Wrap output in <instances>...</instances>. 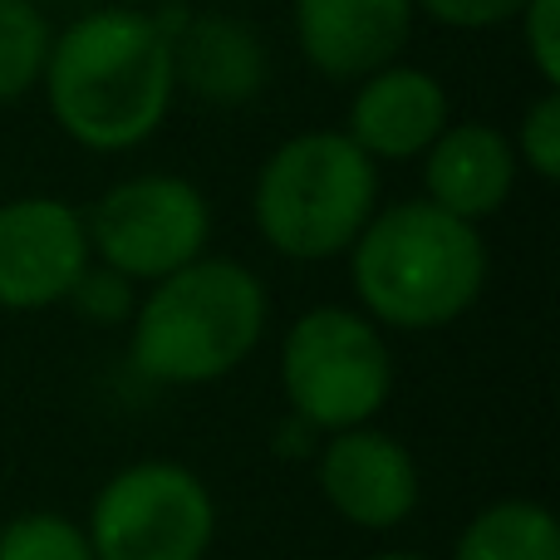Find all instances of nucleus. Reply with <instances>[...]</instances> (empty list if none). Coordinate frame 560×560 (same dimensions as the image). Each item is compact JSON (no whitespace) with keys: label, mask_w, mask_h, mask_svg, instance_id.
<instances>
[{"label":"nucleus","mask_w":560,"mask_h":560,"mask_svg":"<svg viewBox=\"0 0 560 560\" xmlns=\"http://www.w3.org/2000/svg\"><path fill=\"white\" fill-rule=\"evenodd\" d=\"M453 560H560V526L541 502H497L467 522Z\"/></svg>","instance_id":"14"},{"label":"nucleus","mask_w":560,"mask_h":560,"mask_svg":"<svg viewBox=\"0 0 560 560\" xmlns=\"http://www.w3.org/2000/svg\"><path fill=\"white\" fill-rule=\"evenodd\" d=\"M516 163L522 173H532L536 183H556L560 177V89H541L532 104L522 108L512 133Z\"/></svg>","instance_id":"17"},{"label":"nucleus","mask_w":560,"mask_h":560,"mask_svg":"<svg viewBox=\"0 0 560 560\" xmlns=\"http://www.w3.org/2000/svg\"><path fill=\"white\" fill-rule=\"evenodd\" d=\"M0 560H94V546L69 516L25 512L0 526Z\"/></svg>","instance_id":"16"},{"label":"nucleus","mask_w":560,"mask_h":560,"mask_svg":"<svg viewBox=\"0 0 560 560\" xmlns=\"http://www.w3.org/2000/svg\"><path fill=\"white\" fill-rule=\"evenodd\" d=\"M271 325L266 280L236 256H197L148 285L128 319V349L143 378L173 388L217 384L256 354Z\"/></svg>","instance_id":"3"},{"label":"nucleus","mask_w":560,"mask_h":560,"mask_svg":"<svg viewBox=\"0 0 560 560\" xmlns=\"http://www.w3.org/2000/svg\"><path fill=\"white\" fill-rule=\"evenodd\" d=\"M89 261L84 207L49 192L0 202V310L35 315L65 305Z\"/></svg>","instance_id":"8"},{"label":"nucleus","mask_w":560,"mask_h":560,"mask_svg":"<svg viewBox=\"0 0 560 560\" xmlns=\"http://www.w3.org/2000/svg\"><path fill=\"white\" fill-rule=\"evenodd\" d=\"M512 25L522 30V55L541 89H560V0H526Z\"/></svg>","instance_id":"19"},{"label":"nucleus","mask_w":560,"mask_h":560,"mask_svg":"<svg viewBox=\"0 0 560 560\" xmlns=\"http://www.w3.org/2000/svg\"><path fill=\"white\" fill-rule=\"evenodd\" d=\"M447 124H453V98H447L443 79L423 65L394 59L369 79L349 84V114L339 133L374 167H388L418 163Z\"/></svg>","instance_id":"10"},{"label":"nucleus","mask_w":560,"mask_h":560,"mask_svg":"<svg viewBox=\"0 0 560 560\" xmlns=\"http://www.w3.org/2000/svg\"><path fill=\"white\" fill-rule=\"evenodd\" d=\"M359 315L378 329H443L482 300L492 252L482 226L438 212L423 197L378 207L345 252Z\"/></svg>","instance_id":"2"},{"label":"nucleus","mask_w":560,"mask_h":560,"mask_svg":"<svg viewBox=\"0 0 560 560\" xmlns=\"http://www.w3.org/2000/svg\"><path fill=\"white\" fill-rule=\"evenodd\" d=\"M65 305L74 310L79 319H89V325H128L133 305H138V285H128V280L118 271H108V266L89 261V271L74 280Z\"/></svg>","instance_id":"18"},{"label":"nucleus","mask_w":560,"mask_h":560,"mask_svg":"<svg viewBox=\"0 0 560 560\" xmlns=\"http://www.w3.org/2000/svg\"><path fill=\"white\" fill-rule=\"evenodd\" d=\"M526 0H413V10L423 20L457 35H482V30H502L522 15Z\"/></svg>","instance_id":"20"},{"label":"nucleus","mask_w":560,"mask_h":560,"mask_svg":"<svg viewBox=\"0 0 560 560\" xmlns=\"http://www.w3.org/2000/svg\"><path fill=\"white\" fill-rule=\"evenodd\" d=\"M30 5H39V10H49V5H65V0H30Z\"/></svg>","instance_id":"23"},{"label":"nucleus","mask_w":560,"mask_h":560,"mask_svg":"<svg viewBox=\"0 0 560 560\" xmlns=\"http://www.w3.org/2000/svg\"><path fill=\"white\" fill-rule=\"evenodd\" d=\"M84 536L94 560H202L217 536V506L192 467L133 463L94 497Z\"/></svg>","instance_id":"7"},{"label":"nucleus","mask_w":560,"mask_h":560,"mask_svg":"<svg viewBox=\"0 0 560 560\" xmlns=\"http://www.w3.org/2000/svg\"><path fill=\"white\" fill-rule=\"evenodd\" d=\"M39 94L55 128L84 153L153 143L177 98L173 45L153 10L94 5L49 39Z\"/></svg>","instance_id":"1"},{"label":"nucleus","mask_w":560,"mask_h":560,"mask_svg":"<svg viewBox=\"0 0 560 560\" xmlns=\"http://www.w3.org/2000/svg\"><path fill=\"white\" fill-rule=\"evenodd\" d=\"M413 25V0H290L300 59L329 84H359L404 59Z\"/></svg>","instance_id":"11"},{"label":"nucleus","mask_w":560,"mask_h":560,"mask_svg":"<svg viewBox=\"0 0 560 560\" xmlns=\"http://www.w3.org/2000/svg\"><path fill=\"white\" fill-rule=\"evenodd\" d=\"M55 25L30 0H0V108L39 89Z\"/></svg>","instance_id":"15"},{"label":"nucleus","mask_w":560,"mask_h":560,"mask_svg":"<svg viewBox=\"0 0 560 560\" xmlns=\"http://www.w3.org/2000/svg\"><path fill=\"white\" fill-rule=\"evenodd\" d=\"M378 207V167L339 128L280 138L252 183L256 236L300 266L345 256Z\"/></svg>","instance_id":"4"},{"label":"nucleus","mask_w":560,"mask_h":560,"mask_svg":"<svg viewBox=\"0 0 560 560\" xmlns=\"http://www.w3.org/2000/svg\"><path fill=\"white\" fill-rule=\"evenodd\" d=\"M369 560H428V556H413V551H388V556H369Z\"/></svg>","instance_id":"22"},{"label":"nucleus","mask_w":560,"mask_h":560,"mask_svg":"<svg viewBox=\"0 0 560 560\" xmlns=\"http://www.w3.org/2000/svg\"><path fill=\"white\" fill-rule=\"evenodd\" d=\"M315 477L325 502L364 532H388L418 506V467L408 447L369 423L329 433Z\"/></svg>","instance_id":"12"},{"label":"nucleus","mask_w":560,"mask_h":560,"mask_svg":"<svg viewBox=\"0 0 560 560\" xmlns=\"http://www.w3.org/2000/svg\"><path fill=\"white\" fill-rule=\"evenodd\" d=\"M84 232L98 266L118 271L128 285H153L207 256L212 202L183 173H133L98 192L84 212Z\"/></svg>","instance_id":"6"},{"label":"nucleus","mask_w":560,"mask_h":560,"mask_svg":"<svg viewBox=\"0 0 560 560\" xmlns=\"http://www.w3.org/2000/svg\"><path fill=\"white\" fill-rule=\"evenodd\" d=\"M280 388L290 413L315 433L374 423L394 394V354L384 329L354 305H315L285 329Z\"/></svg>","instance_id":"5"},{"label":"nucleus","mask_w":560,"mask_h":560,"mask_svg":"<svg viewBox=\"0 0 560 560\" xmlns=\"http://www.w3.org/2000/svg\"><path fill=\"white\" fill-rule=\"evenodd\" d=\"M108 5H128V10H158V5H167V0H108Z\"/></svg>","instance_id":"21"},{"label":"nucleus","mask_w":560,"mask_h":560,"mask_svg":"<svg viewBox=\"0 0 560 560\" xmlns=\"http://www.w3.org/2000/svg\"><path fill=\"white\" fill-rule=\"evenodd\" d=\"M418 167H423V202L472 226L502 212L522 183V163L506 128L482 118H453L438 143L418 158Z\"/></svg>","instance_id":"13"},{"label":"nucleus","mask_w":560,"mask_h":560,"mask_svg":"<svg viewBox=\"0 0 560 560\" xmlns=\"http://www.w3.org/2000/svg\"><path fill=\"white\" fill-rule=\"evenodd\" d=\"M173 45L177 94H192L197 104L242 108L266 94L271 84V45L246 15L232 10H153Z\"/></svg>","instance_id":"9"}]
</instances>
